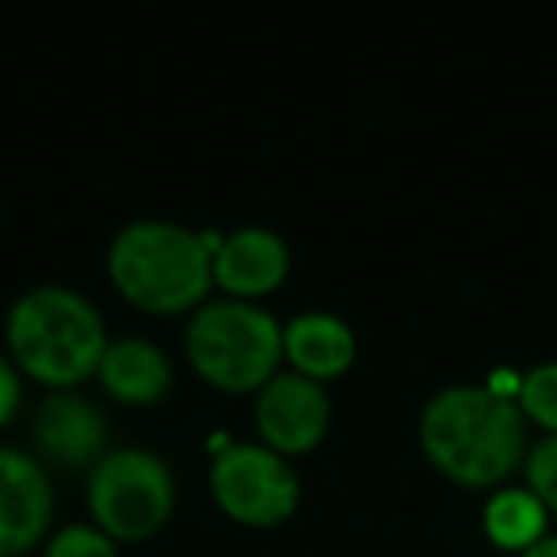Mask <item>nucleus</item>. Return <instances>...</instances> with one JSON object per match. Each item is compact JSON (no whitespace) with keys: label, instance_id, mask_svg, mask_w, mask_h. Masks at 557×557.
<instances>
[{"label":"nucleus","instance_id":"f3484780","mask_svg":"<svg viewBox=\"0 0 557 557\" xmlns=\"http://www.w3.org/2000/svg\"><path fill=\"white\" fill-rule=\"evenodd\" d=\"M20 397H24V382H20L16 363L0 356V428L9 424L12 412L20 409Z\"/></svg>","mask_w":557,"mask_h":557},{"label":"nucleus","instance_id":"6e6552de","mask_svg":"<svg viewBox=\"0 0 557 557\" xmlns=\"http://www.w3.org/2000/svg\"><path fill=\"white\" fill-rule=\"evenodd\" d=\"M54 516V485L32 450L0 443V557H20Z\"/></svg>","mask_w":557,"mask_h":557},{"label":"nucleus","instance_id":"9d476101","mask_svg":"<svg viewBox=\"0 0 557 557\" xmlns=\"http://www.w3.org/2000/svg\"><path fill=\"white\" fill-rule=\"evenodd\" d=\"M210 271H214L218 287L230 290V298L256 302L287 278L290 248L283 233L268 230V225H240L233 233H222V245L210 260Z\"/></svg>","mask_w":557,"mask_h":557},{"label":"nucleus","instance_id":"ddd939ff","mask_svg":"<svg viewBox=\"0 0 557 557\" xmlns=\"http://www.w3.org/2000/svg\"><path fill=\"white\" fill-rule=\"evenodd\" d=\"M481 523H485V534L496 546L523 554L531 542L546 534V504L523 485L496 488L481 508Z\"/></svg>","mask_w":557,"mask_h":557},{"label":"nucleus","instance_id":"4468645a","mask_svg":"<svg viewBox=\"0 0 557 557\" xmlns=\"http://www.w3.org/2000/svg\"><path fill=\"white\" fill-rule=\"evenodd\" d=\"M516 405L527 420L546 428V435H557V359H542L519 374Z\"/></svg>","mask_w":557,"mask_h":557},{"label":"nucleus","instance_id":"a211bd4d","mask_svg":"<svg viewBox=\"0 0 557 557\" xmlns=\"http://www.w3.org/2000/svg\"><path fill=\"white\" fill-rule=\"evenodd\" d=\"M519 557H557V534H542L539 542H531V546L523 549Z\"/></svg>","mask_w":557,"mask_h":557},{"label":"nucleus","instance_id":"1a4fd4ad","mask_svg":"<svg viewBox=\"0 0 557 557\" xmlns=\"http://www.w3.org/2000/svg\"><path fill=\"white\" fill-rule=\"evenodd\" d=\"M32 440L39 455L73 466V470H81V466L92 470L108 450V420L85 394L54 389L35 405Z\"/></svg>","mask_w":557,"mask_h":557},{"label":"nucleus","instance_id":"f03ea898","mask_svg":"<svg viewBox=\"0 0 557 557\" xmlns=\"http://www.w3.org/2000/svg\"><path fill=\"white\" fill-rule=\"evenodd\" d=\"M12 363L54 389L96 374L108 348V329L92 302L65 283H39L12 302L4 318Z\"/></svg>","mask_w":557,"mask_h":557},{"label":"nucleus","instance_id":"dca6fc26","mask_svg":"<svg viewBox=\"0 0 557 557\" xmlns=\"http://www.w3.org/2000/svg\"><path fill=\"white\" fill-rule=\"evenodd\" d=\"M527 488L546 504V511H557V435H542L523 455Z\"/></svg>","mask_w":557,"mask_h":557},{"label":"nucleus","instance_id":"423d86ee","mask_svg":"<svg viewBox=\"0 0 557 557\" xmlns=\"http://www.w3.org/2000/svg\"><path fill=\"white\" fill-rule=\"evenodd\" d=\"M210 493L230 519L248 527H275L295 516L302 478L287 455L268 443H222L210 462Z\"/></svg>","mask_w":557,"mask_h":557},{"label":"nucleus","instance_id":"7ed1b4c3","mask_svg":"<svg viewBox=\"0 0 557 557\" xmlns=\"http://www.w3.org/2000/svg\"><path fill=\"white\" fill-rule=\"evenodd\" d=\"M108 271L119 295L149 313H180L207 302L214 287L199 230L172 218H134L111 237Z\"/></svg>","mask_w":557,"mask_h":557},{"label":"nucleus","instance_id":"9b49d317","mask_svg":"<svg viewBox=\"0 0 557 557\" xmlns=\"http://www.w3.org/2000/svg\"><path fill=\"white\" fill-rule=\"evenodd\" d=\"M283 356L290 359V371L325 382L351 367L356 333L341 313L302 310L283 325Z\"/></svg>","mask_w":557,"mask_h":557},{"label":"nucleus","instance_id":"2eb2a0df","mask_svg":"<svg viewBox=\"0 0 557 557\" xmlns=\"http://www.w3.org/2000/svg\"><path fill=\"white\" fill-rule=\"evenodd\" d=\"M42 557H119V542L96 523H65L47 542Z\"/></svg>","mask_w":557,"mask_h":557},{"label":"nucleus","instance_id":"39448f33","mask_svg":"<svg viewBox=\"0 0 557 557\" xmlns=\"http://www.w3.org/2000/svg\"><path fill=\"white\" fill-rule=\"evenodd\" d=\"M176 504L172 466L149 447H111L88 470L92 523L111 539H149L161 531Z\"/></svg>","mask_w":557,"mask_h":557},{"label":"nucleus","instance_id":"f257e3e1","mask_svg":"<svg viewBox=\"0 0 557 557\" xmlns=\"http://www.w3.org/2000/svg\"><path fill=\"white\" fill-rule=\"evenodd\" d=\"M420 447L447 478L462 485H493L523 458L527 417L516 397L478 382H455L420 409Z\"/></svg>","mask_w":557,"mask_h":557},{"label":"nucleus","instance_id":"0eeeda50","mask_svg":"<svg viewBox=\"0 0 557 557\" xmlns=\"http://www.w3.org/2000/svg\"><path fill=\"white\" fill-rule=\"evenodd\" d=\"M252 417L260 428V443H268L278 455H302L325 440L333 401L318 379H306L298 371H275L256 389Z\"/></svg>","mask_w":557,"mask_h":557},{"label":"nucleus","instance_id":"f8f14e48","mask_svg":"<svg viewBox=\"0 0 557 557\" xmlns=\"http://www.w3.org/2000/svg\"><path fill=\"white\" fill-rule=\"evenodd\" d=\"M103 389L126 405H153L172 386V359L149 336H115L100 356Z\"/></svg>","mask_w":557,"mask_h":557},{"label":"nucleus","instance_id":"20e7f679","mask_svg":"<svg viewBox=\"0 0 557 557\" xmlns=\"http://www.w3.org/2000/svg\"><path fill=\"white\" fill-rule=\"evenodd\" d=\"M187 359L222 389H260L283 359V325L248 298H207L187 321Z\"/></svg>","mask_w":557,"mask_h":557}]
</instances>
